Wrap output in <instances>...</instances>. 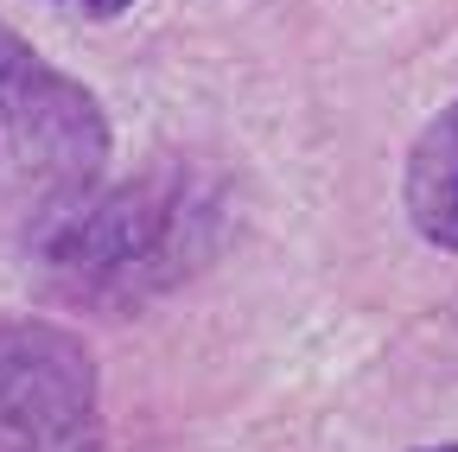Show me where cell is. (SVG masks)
I'll return each instance as SVG.
<instances>
[{
	"label": "cell",
	"instance_id": "1",
	"mask_svg": "<svg viewBox=\"0 0 458 452\" xmlns=\"http://www.w3.org/2000/svg\"><path fill=\"white\" fill-rule=\"evenodd\" d=\"M223 236V185L191 166H153V173L83 185L38 210L32 268L45 294L89 306V312H128L179 280H191Z\"/></svg>",
	"mask_w": 458,
	"mask_h": 452
},
{
	"label": "cell",
	"instance_id": "2",
	"mask_svg": "<svg viewBox=\"0 0 458 452\" xmlns=\"http://www.w3.org/2000/svg\"><path fill=\"white\" fill-rule=\"evenodd\" d=\"M102 166H108L102 102L77 77L45 64L0 20V198L45 210L96 185Z\"/></svg>",
	"mask_w": 458,
	"mask_h": 452
},
{
	"label": "cell",
	"instance_id": "3",
	"mask_svg": "<svg viewBox=\"0 0 458 452\" xmlns=\"http://www.w3.org/2000/svg\"><path fill=\"white\" fill-rule=\"evenodd\" d=\"M96 408V363L71 331L20 319L0 325V433L26 452L64 446Z\"/></svg>",
	"mask_w": 458,
	"mask_h": 452
},
{
	"label": "cell",
	"instance_id": "4",
	"mask_svg": "<svg viewBox=\"0 0 458 452\" xmlns=\"http://www.w3.org/2000/svg\"><path fill=\"white\" fill-rule=\"evenodd\" d=\"M408 217L433 249H458V102L420 128L408 153Z\"/></svg>",
	"mask_w": 458,
	"mask_h": 452
},
{
	"label": "cell",
	"instance_id": "5",
	"mask_svg": "<svg viewBox=\"0 0 458 452\" xmlns=\"http://www.w3.org/2000/svg\"><path fill=\"white\" fill-rule=\"evenodd\" d=\"M71 7H83V13H96V20H114V13H128L134 0H71Z\"/></svg>",
	"mask_w": 458,
	"mask_h": 452
},
{
	"label": "cell",
	"instance_id": "6",
	"mask_svg": "<svg viewBox=\"0 0 458 452\" xmlns=\"http://www.w3.org/2000/svg\"><path fill=\"white\" fill-rule=\"evenodd\" d=\"M0 452H26V446H20V439H7V433H0Z\"/></svg>",
	"mask_w": 458,
	"mask_h": 452
},
{
	"label": "cell",
	"instance_id": "7",
	"mask_svg": "<svg viewBox=\"0 0 458 452\" xmlns=\"http://www.w3.org/2000/svg\"><path fill=\"white\" fill-rule=\"evenodd\" d=\"M427 452H458V446H427Z\"/></svg>",
	"mask_w": 458,
	"mask_h": 452
}]
</instances>
